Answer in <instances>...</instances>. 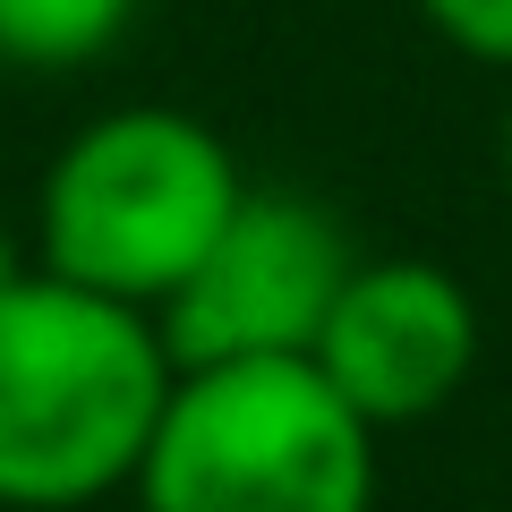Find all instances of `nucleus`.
I'll return each mask as SVG.
<instances>
[{
	"label": "nucleus",
	"instance_id": "1",
	"mask_svg": "<svg viewBox=\"0 0 512 512\" xmlns=\"http://www.w3.org/2000/svg\"><path fill=\"white\" fill-rule=\"evenodd\" d=\"M171 376L180 367L146 308L35 265L0 299V504L77 512L137 487Z\"/></svg>",
	"mask_w": 512,
	"mask_h": 512
},
{
	"label": "nucleus",
	"instance_id": "2",
	"mask_svg": "<svg viewBox=\"0 0 512 512\" xmlns=\"http://www.w3.org/2000/svg\"><path fill=\"white\" fill-rule=\"evenodd\" d=\"M146 512H367L376 427L316 376V359H239L171 376L137 461Z\"/></svg>",
	"mask_w": 512,
	"mask_h": 512
},
{
	"label": "nucleus",
	"instance_id": "3",
	"mask_svg": "<svg viewBox=\"0 0 512 512\" xmlns=\"http://www.w3.org/2000/svg\"><path fill=\"white\" fill-rule=\"evenodd\" d=\"M239 197L248 180L205 120L163 103L103 111L60 146L43 180V274L154 316Z\"/></svg>",
	"mask_w": 512,
	"mask_h": 512
},
{
	"label": "nucleus",
	"instance_id": "4",
	"mask_svg": "<svg viewBox=\"0 0 512 512\" xmlns=\"http://www.w3.org/2000/svg\"><path fill=\"white\" fill-rule=\"evenodd\" d=\"M359 248L299 188H248L180 291L154 308L171 367H239V359H308L342 299Z\"/></svg>",
	"mask_w": 512,
	"mask_h": 512
},
{
	"label": "nucleus",
	"instance_id": "5",
	"mask_svg": "<svg viewBox=\"0 0 512 512\" xmlns=\"http://www.w3.org/2000/svg\"><path fill=\"white\" fill-rule=\"evenodd\" d=\"M308 359L376 436L419 427L470 384L478 308L461 291V274H444L427 256H359Z\"/></svg>",
	"mask_w": 512,
	"mask_h": 512
},
{
	"label": "nucleus",
	"instance_id": "6",
	"mask_svg": "<svg viewBox=\"0 0 512 512\" xmlns=\"http://www.w3.org/2000/svg\"><path fill=\"white\" fill-rule=\"evenodd\" d=\"M137 26V0H0V60L86 69Z\"/></svg>",
	"mask_w": 512,
	"mask_h": 512
},
{
	"label": "nucleus",
	"instance_id": "7",
	"mask_svg": "<svg viewBox=\"0 0 512 512\" xmlns=\"http://www.w3.org/2000/svg\"><path fill=\"white\" fill-rule=\"evenodd\" d=\"M419 9L453 52L487 60V69H512V0H419Z\"/></svg>",
	"mask_w": 512,
	"mask_h": 512
},
{
	"label": "nucleus",
	"instance_id": "8",
	"mask_svg": "<svg viewBox=\"0 0 512 512\" xmlns=\"http://www.w3.org/2000/svg\"><path fill=\"white\" fill-rule=\"evenodd\" d=\"M26 274H35V265H26V248H18V239H9V222H0V299L18 291Z\"/></svg>",
	"mask_w": 512,
	"mask_h": 512
},
{
	"label": "nucleus",
	"instance_id": "9",
	"mask_svg": "<svg viewBox=\"0 0 512 512\" xmlns=\"http://www.w3.org/2000/svg\"><path fill=\"white\" fill-rule=\"evenodd\" d=\"M504 188H512V111H504Z\"/></svg>",
	"mask_w": 512,
	"mask_h": 512
},
{
	"label": "nucleus",
	"instance_id": "10",
	"mask_svg": "<svg viewBox=\"0 0 512 512\" xmlns=\"http://www.w3.org/2000/svg\"><path fill=\"white\" fill-rule=\"evenodd\" d=\"M0 69H9V60H0Z\"/></svg>",
	"mask_w": 512,
	"mask_h": 512
}]
</instances>
